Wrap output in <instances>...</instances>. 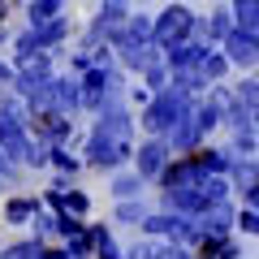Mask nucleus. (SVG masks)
I'll list each match as a JSON object with an SVG mask.
<instances>
[{"label":"nucleus","mask_w":259,"mask_h":259,"mask_svg":"<svg viewBox=\"0 0 259 259\" xmlns=\"http://www.w3.org/2000/svg\"><path fill=\"white\" fill-rule=\"evenodd\" d=\"M233 18H238V30H242V35H255V26H259V5H255V0H246V5L238 0V5H233Z\"/></svg>","instance_id":"15"},{"label":"nucleus","mask_w":259,"mask_h":259,"mask_svg":"<svg viewBox=\"0 0 259 259\" xmlns=\"http://www.w3.org/2000/svg\"><path fill=\"white\" fill-rule=\"evenodd\" d=\"M112 44L121 48V61H125L130 69H139V74L156 69V44H130V39H121V35H112Z\"/></svg>","instance_id":"6"},{"label":"nucleus","mask_w":259,"mask_h":259,"mask_svg":"<svg viewBox=\"0 0 259 259\" xmlns=\"http://www.w3.org/2000/svg\"><path fill=\"white\" fill-rule=\"evenodd\" d=\"M0 18H5V5H0Z\"/></svg>","instance_id":"28"},{"label":"nucleus","mask_w":259,"mask_h":259,"mask_svg":"<svg viewBox=\"0 0 259 259\" xmlns=\"http://www.w3.org/2000/svg\"><path fill=\"white\" fill-rule=\"evenodd\" d=\"M233 182H238L242 199H246V203H255V160H246V164H233Z\"/></svg>","instance_id":"14"},{"label":"nucleus","mask_w":259,"mask_h":259,"mask_svg":"<svg viewBox=\"0 0 259 259\" xmlns=\"http://www.w3.org/2000/svg\"><path fill=\"white\" fill-rule=\"evenodd\" d=\"M87 238H91V246L100 250V259H117V246H112L108 229H91V233H87Z\"/></svg>","instance_id":"18"},{"label":"nucleus","mask_w":259,"mask_h":259,"mask_svg":"<svg viewBox=\"0 0 259 259\" xmlns=\"http://www.w3.org/2000/svg\"><path fill=\"white\" fill-rule=\"evenodd\" d=\"M225 48H229V61L233 65H255L259 48H255V35H242V30H229L225 35ZM225 61V65H229Z\"/></svg>","instance_id":"9"},{"label":"nucleus","mask_w":259,"mask_h":259,"mask_svg":"<svg viewBox=\"0 0 259 259\" xmlns=\"http://www.w3.org/2000/svg\"><path fill=\"white\" fill-rule=\"evenodd\" d=\"M160 82H164V69H160V65H156V69H147V87H160Z\"/></svg>","instance_id":"26"},{"label":"nucleus","mask_w":259,"mask_h":259,"mask_svg":"<svg viewBox=\"0 0 259 259\" xmlns=\"http://www.w3.org/2000/svg\"><path fill=\"white\" fill-rule=\"evenodd\" d=\"M190 112V95L182 91V87H160L156 100L147 104V112H143V125L151 130V134H173L177 121Z\"/></svg>","instance_id":"2"},{"label":"nucleus","mask_w":259,"mask_h":259,"mask_svg":"<svg viewBox=\"0 0 259 259\" xmlns=\"http://www.w3.org/2000/svg\"><path fill=\"white\" fill-rule=\"evenodd\" d=\"M52 164H56V168H65V173H74V168H78V160H74V156H65L61 147H52Z\"/></svg>","instance_id":"24"},{"label":"nucleus","mask_w":259,"mask_h":259,"mask_svg":"<svg viewBox=\"0 0 259 259\" xmlns=\"http://www.w3.org/2000/svg\"><path fill=\"white\" fill-rule=\"evenodd\" d=\"M160 182H164V190H190V186L203 182V168H199L194 156H182V160H173V164H164Z\"/></svg>","instance_id":"4"},{"label":"nucleus","mask_w":259,"mask_h":259,"mask_svg":"<svg viewBox=\"0 0 259 259\" xmlns=\"http://www.w3.org/2000/svg\"><path fill=\"white\" fill-rule=\"evenodd\" d=\"M35 212H39L35 199H9V207H5V221H9V225H22V221H30Z\"/></svg>","instance_id":"16"},{"label":"nucleus","mask_w":259,"mask_h":259,"mask_svg":"<svg viewBox=\"0 0 259 259\" xmlns=\"http://www.w3.org/2000/svg\"><path fill=\"white\" fill-rule=\"evenodd\" d=\"M139 190H143V182H139L134 173H121L117 182H112V194H117V199H125V203H130V199H134Z\"/></svg>","instance_id":"17"},{"label":"nucleus","mask_w":259,"mask_h":259,"mask_svg":"<svg viewBox=\"0 0 259 259\" xmlns=\"http://www.w3.org/2000/svg\"><path fill=\"white\" fill-rule=\"evenodd\" d=\"M0 82H13V69H9V65H0Z\"/></svg>","instance_id":"27"},{"label":"nucleus","mask_w":259,"mask_h":259,"mask_svg":"<svg viewBox=\"0 0 259 259\" xmlns=\"http://www.w3.org/2000/svg\"><path fill=\"white\" fill-rule=\"evenodd\" d=\"M61 5L56 0H39V5H30V30H39V26H48V22H61Z\"/></svg>","instance_id":"13"},{"label":"nucleus","mask_w":259,"mask_h":259,"mask_svg":"<svg viewBox=\"0 0 259 259\" xmlns=\"http://www.w3.org/2000/svg\"><path fill=\"white\" fill-rule=\"evenodd\" d=\"M164 164H168V143L151 139V143L139 147V173H134V177H139V182H143V177H160Z\"/></svg>","instance_id":"7"},{"label":"nucleus","mask_w":259,"mask_h":259,"mask_svg":"<svg viewBox=\"0 0 259 259\" xmlns=\"http://www.w3.org/2000/svg\"><path fill=\"white\" fill-rule=\"evenodd\" d=\"M125 156H130V117L108 104V108L100 112V121H95V130H91L87 160H91L95 168H112V164H121Z\"/></svg>","instance_id":"1"},{"label":"nucleus","mask_w":259,"mask_h":259,"mask_svg":"<svg viewBox=\"0 0 259 259\" xmlns=\"http://www.w3.org/2000/svg\"><path fill=\"white\" fill-rule=\"evenodd\" d=\"M190 30H194V13L182 9V5H168V9L151 22V39H156V48H177V44H186Z\"/></svg>","instance_id":"3"},{"label":"nucleus","mask_w":259,"mask_h":259,"mask_svg":"<svg viewBox=\"0 0 259 259\" xmlns=\"http://www.w3.org/2000/svg\"><path fill=\"white\" fill-rule=\"evenodd\" d=\"M233 225H238L242 233H255V229H259V221H255V207H246L242 216H233Z\"/></svg>","instance_id":"22"},{"label":"nucleus","mask_w":259,"mask_h":259,"mask_svg":"<svg viewBox=\"0 0 259 259\" xmlns=\"http://www.w3.org/2000/svg\"><path fill=\"white\" fill-rule=\"evenodd\" d=\"M160 250H164V246H156V242H143V246L130 250V259H160Z\"/></svg>","instance_id":"23"},{"label":"nucleus","mask_w":259,"mask_h":259,"mask_svg":"<svg viewBox=\"0 0 259 259\" xmlns=\"http://www.w3.org/2000/svg\"><path fill=\"white\" fill-rule=\"evenodd\" d=\"M39 255H44V246H39V238H35V242H18V246H9L0 259H39Z\"/></svg>","instance_id":"19"},{"label":"nucleus","mask_w":259,"mask_h":259,"mask_svg":"<svg viewBox=\"0 0 259 259\" xmlns=\"http://www.w3.org/2000/svg\"><path fill=\"white\" fill-rule=\"evenodd\" d=\"M48 199H52V203L61 207L65 216L74 212V221L87 212V207H91V199H87V194H78V190H65V186H52V194H48Z\"/></svg>","instance_id":"11"},{"label":"nucleus","mask_w":259,"mask_h":259,"mask_svg":"<svg viewBox=\"0 0 259 259\" xmlns=\"http://www.w3.org/2000/svg\"><path fill=\"white\" fill-rule=\"evenodd\" d=\"M203 35H207V39H221V35H229V13H212V18L203 22Z\"/></svg>","instance_id":"20"},{"label":"nucleus","mask_w":259,"mask_h":259,"mask_svg":"<svg viewBox=\"0 0 259 259\" xmlns=\"http://www.w3.org/2000/svg\"><path fill=\"white\" fill-rule=\"evenodd\" d=\"M117 221H147V207H143V203H121L117 207Z\"/></svg>","instance_id":"21"},{"label":"nucleus","mask_w":259,"mask_h":259,"mask_svg":"<svg viewBox=\"0 0 259 259\" xmlns=\"http://www.w3.org/2000/svg\"><path fill=\"white\" fill-rule=\"evenodd\" d=\"M203 56H207V44H190V39H186V44L168 48V69H173V74H186V69H194Z\"/></svg>","instance_id":"8"},{"label":"nucleus","mask_w":259,"mask_h":259,"mask_svg":"<svg viewBox=\"0 0 259 259\" xmlns=\"http://www.w3.org/2000/svg\"><path fill=\"white\" fill-rule=\"evenodd\" d=\"M39 134H44L48 143H61V139H69V130H74V121H65V117H56V112H44L39 117Z\"/></svg>","instance_id":"12"},{"label":"nucleus","mask_w":259,"mask_h":259,"mask_svg":"<svg viewBox=\"0 0 259 259\" xmlns=\"http://www.w3.org/2000/svg\"><path fill=\"white\" fill-rule=\"evenodd\" d=\"M160 259H190V255H186L182 246H164V250H160Z\"/></svg>","instance_id":"25"},{"label":"nucleus","mask_w":259,"mask_h":259,"mask_svg":"<svg viewBox=\"0 0 259 259\" xmlns=\"http://www.w3.org/2000/svg\"><path fill=\"white\" fill-rule=\"evenodd\" d=\"M125 22H130V9H125V5H100L91 35H95V39H100V35H117V26H125Z\"/></svg>","instance_id":"10"},{"label":"nucleus","mask_w":259,"mask_h":259,"mask_svg":"<svg viewBox=\"0 0 259 259\" xmlns=\"http://www.w3.org/2000/svg\"><path fill=\"white\" fill-rule=\"evenodd\" d=\"M143 229L156 233V238H173V242H194L199 238L194 233V221H186V216H147Z\"/></svg>","instance_id":"5"}]
</instances>
